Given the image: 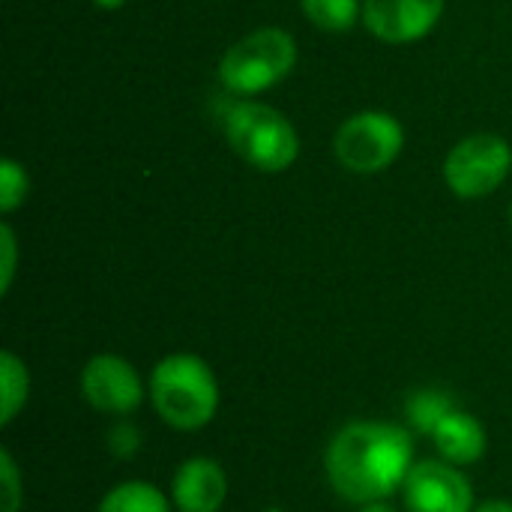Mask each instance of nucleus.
Instances as JSON below:
<instances>
[{
  "label": "nucleus",
  "instance_id": "obj_2",
  "mask_svg": "<svg viewBox=\"0 0 512 512\" xmlns=\"http://www.w3.org/2000/svg\"><path fill=\"white\" fill-rule=\"evenodd\" d=\"M147 402L168 429L192 435L216 420L222 405V387L204 357L174 351L150 369Z\"/></svg>",
  "mask_w": 512,
  "mask_h": 512
},
{
  "label": "nucleus",
  "instance_id": "obj_16",
  "mask_svg": "<svg viewBox=\"0 0 512 512\" xmlns=\"http://www.w3.org/2000/svg\"><path fill=\"white\" fill-rule=\"evenodd\" d=\"M30 192V177L24 171V165L12 156H6L0 162V210L3 213H15Z\"/></svg>",
  "mask_w": 512,
  "mask_h": 512
},
{
  "label": "nucleus",
  "instance_id": "obj_1",
  "mask_svg": "<svg viewBox=\"0 0 512 512\" xmlns=\"http://www.w3.org/2000/svg\"><path fill=\"white\" fill-rule=\"evenodd\" d=\"M417 462L414 432L384 420H351L324 450V477L351 507L384 504L402 492Z\"/></svg>",
  "mask_w": 512,
  "mask_h": 512
},
{
  "label": "nucleus",
  "instance_id": "obj_18",
  "mask_svg": "<svg viewBox=\"0 0 512 512\" xmlns=\"http://www.w3.org/2000/svg\"><path fill=\"white\" fill-rule=\"evenodd\" d=\"M0 512H21L24 507V474L15 456L3 447L0 450Z\"/></svg>",
  "mask_w": 512,
  "mask_h": 512
},
{
  "label": "nucleus",
  "instance_id": "obj_12",
  "mask_svg": "<svg viewBox=\"0 0 512 512\" xmlns=\"http://www.w3.org/2000/svg\"><path fill=\"white\" fill-rule=\"evenodd\" d=\"M96 512H177L171 504V495L165 489H159L150 480H123L114 483Z\"/></svg>",
  "mask_w": 512,
  "mask_h": 512
},
{
  "label": "nucleus",
  "instance_id": "obj_8",
  "mask_svg": "<svg viewBox=\"0 0 512 512\" xmlns=\"http://www.w3.org/2000/svg\"><path fill=\"white\" fill-rule=\"evenodd\" d=\"M405 512H474L477 495L465 468L444 459H417L402 483Z\"/></svg>",
  "mask_w": 512,
  "mask_h": 512
},
{
  "label": "nucleus",
  "instance_id": "obj_21",
  "mask_svg": "<svg viewBox=\"0 0 512 512\" xmlns=\"http://www.w3.org/2000/svg\"><path fill=\"white\" fill-rule=\"evenodd\" d=\"M96 9H105V12H114V9H123L126 0H90Z\"/></svg>",
  "mask_w": 512,
  "mask_h": 512
},
{
  "label": "nucleus",
  "instance_id": "obj_15",
  "mask_svg": "<svg viewBox=\"0 0 512 512\" xmlns=\"http://www.w3.org/2000/svg\"><path fill=\"white\" fill-rule=\"evenodd\" d=\"M303 15L327 33H348L363 18L360 0H300Z\"/></svg>",
  "mask_w": 512,
  "mask_h": 512
},
{
  "label": "nucleus",
  "instance_id": "obj_13",
  "mask_svg": "<svg viewBox=\"0 0 512 512\" xmlns=\"http://www.w3.org/2000/svg\"><path fill=\"white\" fill-rule=\"evenodd\" d=\"M456 408V399L441 390V387H417L405 396L402 414H405V426L414 435H426L432 438V432L438 429V423Z\"/></svg>",
  "mask_w": 512,
  "mask_h": 512
},
{
  "label": "nucleus",
  "instance_id": "obj_9",
  "mask_svg": "<svg viewBox=\"0 0 512 512\" xmlns=\"http://www.w3.org/2000/svg\"><path fill=\"white\" fill-rule=\"evenodd\" d=\"M444 6L447 0H363V24L387 45H408L438 27Z\"/></svg>",
  "mask_w": 512,
  "mask_h": 512
},
{
  "label": "nucleus",
  "instance_id": "obj_24",
  "mask_svg": "<svg viewBox=\"0 0 512 512\" xmlns=\"http://www.w3.org/2000/svg\"><path fill=\"white\" fill-rule=\"evenodd\" d=\"M510 219H512V207H510Z\"/></svg>",
  "mask_w": 512,
  "mask_h": 512
},
{
  "label": "nucleus",
  "instance_id": "obj_19",
  "mask_svg": "<svg viewBox=\"0 0 512 512\" xmlns=\"http://www.w3.org/2000/svg\"><path fill=\"white\" fill-rule=\"evenodd\" d=\"M0 255H3V264H0V294H9L12 279H15V264H18V243H15V231H12L9 222L0 225Z\"/></svg>",
  "mask_w": 512,
  "mask_h": 512
},
{
  "label": "nucleus",
  "instance_id": "obj_4",
  "mask_svg": "<svg viewBox=\"0 0 512 512\" xmlns=\"http://www.w3.org/2000/svg\"><path fill=\"white\" fill-rule=\"evenodd\" d=\"M297 66V42L282 27H258L219 60V81L237 96H255L285 81Z\"/></svg>",
  "mask_w": 512,
  "mask_h": 512
},
{
  "label": "nucleus",
  "instance_id": "obj_23",
  "mask_svg": "<svg viewBox=\"0 0 512 512\" xmlns=\"http://www.w3.org/2000/svg\"><path fill=\"white\" fill-rule=\"evenodd\" d=\"M261 512H285L282 507H267V510H261Z\"/></svg>",
  "mask_w": 512,
  "mask_h": 512
},
{
  "label": "nucleus",
  "instance_id": "obj_22",
  "mask_svg": "<svg viewBox=\"0 0 512 512\" xmlns=\"http://www.w3.org/2000/svg\"><path fill=\"white\" fill-rule=\"evenodd\" d=\"M357 512H405V510H399V507H393L390 501H384V504H369V507H357Z\"/></svg>",
  "mask_w": 512,
  "mask_h": 512
},
{
  "label": "nucleus",
  "instance_id": "obj_5",
  "mask_svg": "<svg viewBox=\"0 0 512 512\" xmlns=\"http://www.w3.org/2000/svg\"><path fill=\"white\" fill-rule=\"evenodd\" d=\"M402 147L405 126L387 111H357L336 129L333 138V153L351 174L387 171L402 156Z\"/></svg>",
  "mask_w": 512,
  "mask_h": 512
},
{
  "label": "nucleus",
  "instance_id": "obj_17",
  "mask_svg": "<svg viewBox=\"0 0 512 512\" xmlns=\"http://www.w3.org/2000/svg\"><path fill=\"white\" fill-rule=\"evenodd\" d=\"M141 444H144L141 429L129 417H117L105 432V447L117 462H132L141 453Z\"/></svg>",
  "mask_w": 512,
  "mask_h": 512
},
{
  "label": "nucleus",
  "instance_id": "obj_11",
  "mask_svg": "<svg viewBox=\"0 0 512 512\" xmlns=\"http://www.w3.org/2000/svg\"><path fill=\"white\" fill-rule=\"evenodd\" d=\"M432 444H435L438 459H444L456 468H471L486 459L489 432L477 414L456 405L432 432Z\"/></svg>",
  "mask_w": 512,
  "mask_h": 512
},
{
  "label": "nucleus",
  "instance_id": "obj_7",
  "mask_svg": "<svg viewBox=\"0 0 512 512\" xmlns=\"http://www.w3.org/2000/svg\"><path fill=\"white\" fill-rule=\"evenodd\" d=\"M81 399L105 417H132L144 399H147V384L141 372L120 354H93L78 378Z\"/></svg>",
  "mask_w": 512,
  "mask_h": 512
},
{
  "label": "nucleus",
  "instance_id": "obj_14",
  "mask_svg": "<svg viewBox=\"0 0 512 512\" xmlns=\"http://www.w3.org/2000/svg\"><path fill=\"white\" fill-rule=\"evenodd\" d=\"M30 399V369L15 351H0V426H12Z\"/></svg>",
  "mask_w": 512,
  "mask_h": 512
},
{
  "label": "nucleus",
  "instance_id": "obj_3",
  "mask_svg": "<svg viewBox=\"0 0 512 512\" xmlns=\"http://www.w3.org/2000/svg\"><path fill=\"white\" fill-rule=\"evenodd\" d=\"M228 147L255 171L279 174L288 171L300 156V135L294 123L273 105L264 102H234L225 114Z\"/></svg>",
  "mask_w": 512,
  "mask_h": 512
},
{
  "label": "nucleus",
  "instance_id": "obj_20",
  "mask_svg": "<svg viewBox=\"0 0 512 512\" xmlns=\"http://www.w3.org/2000/svg\"><path fill=\"white\" fill-rule=\"evenodd\" d=\"M474 512H512V501H507V498H489V501H480Z\"/></svg>",
  "mask_w": 512,
  "mask_h": 512
},
{
  "label": "nucleus",
  "instance_id": "obj_6",
  "mask_svg": "<svg viewBox=\"0 0 512 512\" xmlns=\"http://www.w3.org/2000/svg\"><path fill=\"white\" fill-rule=\"evenodd\" d=\"M512 150L507 138L477 132L462 138L444 159V183L456 198L474 201L498 192L510 177Z\"/></svg>",
  "mask_w": 512,
  "mask_h": 512
},
{
  "label": "nucleus",
  "instance_id": "obj_10",
  "mask_svg": "<svg viewBox=\"0 0 512 512\" xmlns=\"http://www.w3.org/2000/svg\"><path fill=\"white\" fill-rule=\"evenodd\" d=\"M168 495L177 512H219L228 501V474L210 456H189L177 465Z\"/></svg>",
  "mask_w": 512,
  "mask_h": 512
}]
</instances>
